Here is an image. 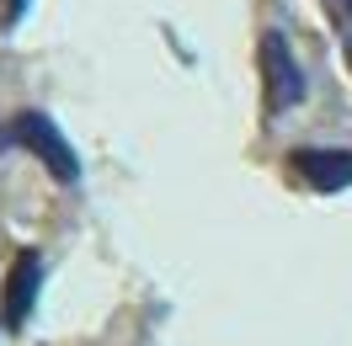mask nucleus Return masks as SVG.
<instances>
[{"mask_svg": "<svg viewBox=\"0 0 352 346\" xmlns=\"http://www.w3.org/2000/svg\"><path fill=\"white\" fill-rule=\"evenodd\" d=\"M262 91H267V112H288L305 102V69L294 59V48L283 43V32L262 38Z\"/></svg>", "mask_w": 352, "mask_h": 346, "instance_id": "obj_1", "label": "nucleus"}, {"mask_svg": "<svg viewBox=\"0 0 352 346\" xmlns=\"http://www.w3.org/2000/svg\"><path fill=\"white\" fill-rule=\"evenodd\" d=\"M11 133H16L27 150L59 176V181H80V160H75V150L65 144V133L54 128V117H43V112H22V117L11 123Z\"/></svg>", "mask_w": 352, "mask_h": 346, "instance_id": "obj_2", "label": "nucleus"}, {"mask_svg": "<svg viewBox=\"0 0 352 346\" xmlns=\"http://www.w3.org/2000/svg\"><path fill=\"white\" fill-rule=\"evenodd\" d=\"M294 171L315 192H342V187H352V150H299Z\"/></svg>", "mask_w": 352, "mask_h": 346, "instance_id": "obj_3", "label": "nucleus"}, {"mask_svg": "<svg viewBox=\"0 0 352 346\" xmlns=\"http://www.w3.org/2000/svg\"><path fill=\"white\" fill-rule=\"evenodd\" d=\"M38 282H43V261L32 256V251H22L16 266H11V277H6V325H11V330L27 325V309L38 299Z\"/></svg>", "mask_w": 352, "mask_h": 346, "instance_id": "obj_4", "label": "nucleus"}, {"mask_svg": "<svg viewBox=\"0 0 352 346\" xmlns=\"http://www.w3.org/2000/svg\"><path fill=\"white\" fill-rule=\"evenodd\" d=\"M22 5H27V0H11V16H22Z\"/></svg>", "mask_w": 352, "mask_h": 346, "instance_id": "obj_5", "label": "nucleus"}]
</instances>
